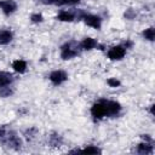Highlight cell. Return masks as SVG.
I'll use <instances>...</instances> for the list:
<instances>
[{"label":"cell","mask_w":155,"mask_h":155,"mask_svg":"<svg viewBox=\"0 0 155 155\" xmlns=\"http://www.w3.org/2000/svg\"><path fill=\"white\" fill-rule=\"evenodd\" d=\"M81 51V45L76 41H69L61 48V57L63 59H71L76 57Z\"/></svg>","instance_id":"1"},{"label":"cell","mask_w":155,"mask_h":155,"mask_svg":"<svg viewBox=\"0 0 155 155\" xmlns=\"http://www.w3.org/2000/svg\"><path fill=\"white\" fill-rule=\"evenodd\" d=\"M0 142L4 144V145H6V147H8V148H11V149H19L21 148V145H22V140H21V138L13 132V131H6V133H5V136L0 139Z\"/></svg>","instance_id":"2"},{"label":"cell","mask_w":155,"mask_h":155,"mask_svg":"<svg viewBox=\"0 0 155 155\" xmlns=\"http://www.w3.org/2000/svg\"><path fill=\"white\" fill-rule=\"evenodd\" d=\"M91 114L96 119H103L104 116H107V108H105L104 99H101V101H98L97 103H94L92 105Z\"/></svg>","instance_id":"3"},{"label":"cell","mask_w":155,"mask_h":155,"mask_svg":"<svg viewBox=\"0 0 155 155\" xmlns=\"http://www.w3.org/2000/svg\"><path fill=\"white\" fill-rule=\"evenodd\" d=\"M126 54V50L124 46H113L109 51H108V57L111 61H119L122 59Z\"/></svg>","instance_id":"4"},{"label":"cell","mask_w":155,"mask_h":155,"mask_svg":"<svg viewBox=\"0 0 155 155\" xmlns=\"http://www.w3.org/2000/svg\"><path fill=\"white\" fill-rule=\"evenodd\" d=\"M67 79H68V75H67V73L63 71V70H54V71H52V73L50 74V81H51L53 85H56V86L63 84Z\"/></svg>","instance_id":"5"},{"label":"cell","mask_w":155,"mask_h":155,"mask_svg":"<svg viewBox=\"0 0 155 155\" xmlns=\"http://www.w3.org/2000/svg\"><path fill=\"white\" fill-rule=\"evenodd\" d=\"M104 103H105V108H107V116H114L120 113V110H121L120 103H117L115 101H107V99H104Z\"/></svg>","instance_id":"6"},{"label":"cell","mask_w":155,"mask_h":155,"mask_svg":"<svg viewBox=\"0 0 155 155\" xmlns=\"http://www.w3.org/2000/svg\"><path fill=\"white\" fill-rule=\"evenodd\" d=\"M84 22L88 25V27H92V28H96V29H99L101 25H102V21L98 16H94V15H84L82 17Z\"/></svg>","instance_id":"7"},{"label":"cell","mask_w":155,"mask_h":155,"mask_svg":"<svg viewBox=\"0 0 155 155\" xmlns=\"http://www.w3.org/2000/svg\"><path fill=\"white\" fill-rule=\"evenodd\" d=\"M0 8L5 15H11L17 10V4L13 0H2L0 1Z\"/></svg>","instance_id":"8"},{"label":"cell","mask_w":155,"mask_h":155,"mask_svg":"<svg viewBox=\"0 0 155 155\" xmlns=\"http://www.w3.org/2000/svg\"><path fill=\"white\" fill-rule=\"evenodd\" d=\"M137 153L138 154H151L153 153V145L149 143V142H144V143H140L138 144L137 147Z\"/></svg>","instance_id":"9"},{"label":"cell","mask_w":155,"mask_h":155,"mask_svg":"<svg viewBox=\"0 0 155 155\" xmlns=\"http://www.w3.org/2000/svg\"><path fill=\"white\" fill-rule=\"evenodd\" d=\"M57 19L61 22H73L75 19V15L73 12H68V11H61L57 16Z\"/></svg>","instance_id":"10"},{"label":"cell","mask_w":155,"mask_h":155,"mask_svg":"<svg viewBox=\"0 0 155 155\" xmlns=\"http://www.w3.org/2000/svg\"><path fill=\"white\" fill-rule=\"evenodd\" d=\"M80 45H81L82 50H92V48H94L97 46V41L94 39H92V38H85L80 42Z\"/></svg>","instance_id":"11"},{"label":"cell","mask_w":155,"mask_h":155,"mask_svg":"<svg viewBox=\"0 0 155 155\" xmlns=\"http://www.w3.org/2000/svg\"><path fill=\"white\" fill-rule=\"evenodd\" d=\"M12 68H13L15 71L22 74V73H24L25 69H27V63H25L23 59H16V61H13V63H12Z\"/></svg>","instance_id":"12"},{"label":"cell","mask_w":155,"mask_h":155,"mask_svg":"<svg viewBox=\"0 0 155 155\" xmlns=\"http://www.w3.org/2000/svg\"><path fill=\"white\" fill-rule=\"evenodd\" d=\"M12 81H13V76H12V74L6 73V71H1V70H0V86L10 85Z\"/></svg>","instance_id":"13"},{"label":"cell","mask_w":155,"mask_h":155,"mask_svg":"<svg viewBox=\"0 0 155 155\" xmlns=\"http://www.w3.org/2000/svg\"><path fill=\"white\" fill-rule=\"evenodd\" d=\"M12 40V33L10 30H0V45H6Z\"/></svg>","instance_id":"14"},{"label":"cell","mask_w":155,"mask_h":155,"mask_svg":"<svg viewBox=\"0 0 155 155\" xmlns=\"http://www.w3.org/2000/svg\"><path fill=\"white\" fill-rule=\"evenodd\" d=\"M50 144L52 147H61L62 144V137L57 133H53L50 136Z\"/></svg>","instance_id":"15"},{"label":"cell","mask_w":155,"mask_h":155,"mask_svg":"<svg viewBox=\"0 0 155 155\" xmlns=\"http://www.w3.org/2000/svg\"><path fill=\"white\" fill-rule=\"evenodd\" d=\"M12 94V90L10 88L8 85H4V86H0V97H10Z\"/></svg>","instance_id":"16"},{"label":"cell","mask_w":155,"mask_h":155,"mask_svg":"<svg viewBox=\"0 0 155 155\" xmlns=\"http://www.w3.org/2000/svg\"><path fill=\"white\" fill-rule=\"evenodd\" d=\"M79 151H81V153H87V154H99V153H102V150L98 149V148L94 147V145H88V147H86L85 149L79 150Z\"/></svg>","instance_id":"17"},{"label":"cell","mask_w":155,"mask_h":155,"mask_svg":"<svg viewBox=\"0 0 155 155\" xmlns=\"http://www.w3.org/2000/svg\"><path fill=\"white\" fill-rule=\"evenodd\" d=\"M154 35H155V31H154V28H148V29H145L144 31H143V36L147 39V40H149V41H153L154 40Z\"/></svg>","instance_id":"18"},{"label":"cell","mask_w":155,"mask_h":155,"mask_svg":"<svg viewBox=\"0 0 155 155\" xmlns=\"http://www.w3.org/2000/svg\"><path fill=\"white\" fill-rule=\"evenodd\" d=\"M30 19H31L33 23H40V22H42L44 17H42L41 13H33V15L30 16Z\"/></svg>","instance_id":"19"},{"label":"cell","mask_w":155,"mask_h":155,"mask_svg":"<svg viewBox=\"0 0 155 155\" xmlns=\"http://www.w3.org/2000/svg\"><path fill=\"white\" fill-rule=\"evenodd\" d=\"M108 85L110 87H119L120 86V81L117 79H115V78H110V79H108Z\"/></svg>","instance_id":"20"},{"label":"cell","mask_w":155,"mask_h":155,"mask_svg":"<svg viewBox=\"0 0 155 155\" xmlns=\"http://www.w3.org/2000/svg\"><path fill=\"white\" fill-rule=\"evenodd\" d=\"M79 2H80V0H59L58 5H75Z\"/></svg>","instance_id":"21"},{"label":"cell","mask_w":155,"mask_h":155,"mask_svg":"<svg viewBox=\"0 0 155 155\" xmlns=\"http://www.w3.org/2000/svg\"><path fill=\"white\" fill-rule=\"evenodd\" d=\"M134 16H136V13H134V11H133L132 8L127 10V11L125 12V17H126V18H128V19H132Z\"/></svg>","instance_id":"22"},{"label":"cell","mask_w":155,"mask_h":155,"mask_svg":"<svg viewBox=\"0 0 155 155\" xmlns=\"http://www.w3.org/2000/svg\"><path fill=\"white\" fill-rule=\"evenodd\" d=\"M6 131H7V128H6L5 126H0V139H1V138L5 136Z\"/></svg>","instance_id":"23"},{"label":"cell","mask_w":155,"mask_h":155,"mask_svg":"<svg viewBox=\"0 0 155 155\" xmlns=\"http://www.w3.org/2000/svg\"><path fill=\"white\" fill-rule=\"evenodd\" d=\"M45 2H46V4H57V5H58L59 0H45Z\"/></svg>","instance_id":"24"}]
</instances>
